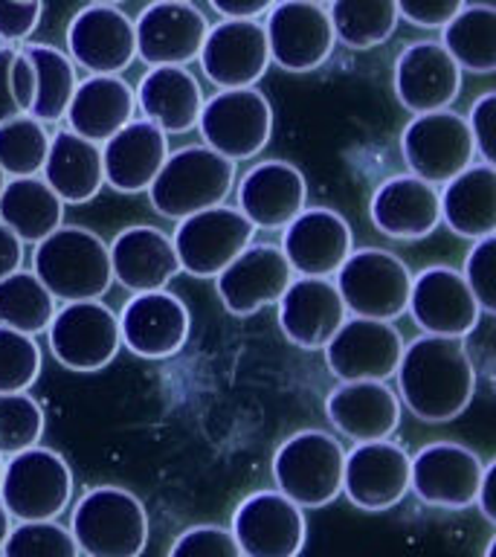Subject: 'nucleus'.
Returning <instances> with one entry per match:
<instances>
[{
    "label": "nucleus",
    "instance_id": "nucleus-1",
    "mask_svg": "<svg viewBox=\"0 0 496 557\" xmlns=\"http://www.w3.org/2000/svg\"><path fill=\"white\" fill-rule=\"evenodd\" d=\"M400 407L424 424H450L468 412L476 395V363L464 339L424 337L404 346L395 369Z\"/></svg>",
    "mask_w": 496,
    "mask_h": 557
},
{
    "label": "nucleus",
    "instance_id": "nucleus-2",
    "mask_svg": "<svg viewBox=\"0 0 496 557\" xmlns=\"http://www.w3.org/2000/svg\"><path fill=\"white\" fill-rule=\"evenodd\" d=\"M70 534L85 557H142L151 522L137 494L120 485H96L73 505Z\"/></svg>",
    "mask_w": 496,
    "mask_h": 557
},
{
    "label": "nucleus",
    "instance_id": "nucleus-3",
    "mask_svg": "<svg viewBox=\"0 0 496 557\" xmlns=\"http://www.w3.org/2000/svg\"><path fill=\"white\" fill-rule=\"evenodd\" d=\"M33 273L61 302L102 299L113 285L108 244L85 226H59L35 244Z\"/></svg>",
    "mask_w": 496,
    "mask_h": 557
},
{
    "label": "nucleus",
    "instance_id": "nucleus-4",
    "mask_svg": "<svg viewBox=\"0 0 496 557\" xmlns=\"http://www.w3.org/2000/svg\"><path fill=\"white\" fill-rule=\"evenodd\" d=\"M235 186V163L207 146H186L169 151L154 183L148 186L151 207L163 218H183L221 207Z\"/></svg>",
    "mask_w": 496,
    "mask_h": 557
},
{
    "label": "nucleus",
    "instance_id": "nucleus-5",
    "mask_svg": "<svg viewBox=\"0 0 496 557\" xmlns=\"http://www.w3.org/2000/svg\"><path fill=\"white\" fill-rule=\"evenodd\" d=\"M73 499V470L52 447L35 444L3 461L0 505L15 522L59 520Z\"/></svg>",
    "mask_w": 496,
    "mask_h": 557
},
{
    "label": "nucleus",
    "instance_id": "nucleus-6",
    "mask_svg": "<svg viewBox=\"0 0 496 557\" xmlns=\"http://www.w3.org/2000/svg\"><path fill=\"white\" fill-rule=\"evenodd\" d=\"M343 444L325 430H299L273 453V482L302 511L325 508L343 494Z\"/></svg>",
    "mask_w": 496,
    "mask_h": 557
},
{
    "label": "nucleus",
    "instance_id": "nucleus-7",
    "mask_svg": "<svg viewBox=\"0 0 496 557\" xmlns=\"http://www.w3.org/2000/svg\"><path fill=\"white\" fill-rule=\"evenodd\" d=\"M409 285H412V273L407 261L381 247L351 250L334 273V287L346 305L348 317H363V320H398L407 311Z\"/></svg>",
    "mask_w": 496,
    "mask_h": 557
},
{
    "label": "nucleus",
    "instance_id": "nucleus-8",
    "mask_svg": "<svg viewBox=\"0 0 496 557\" xmlns=\"http://www.w3.org/2000/svg\"><path fill=\"white\" fill-rule=\"evenodd\" d=\"M203 146L230 163H241L261 154L273 134V108L256 87L218 90L203 99L198 125Z\"/></svg>",
    "mask_w": 496,
    "mask_h": 557
},
{
    "label": "nucleus",
    "instance_id": "nucleus-9",
    "mask_svg": "<svg viewBox=\"0 0 496 557\" xmlns=\"http://www.w3.org/2000/svg\"><path fill=\"white\" fill-rule=\"evenodd\" d=\"M47 339L55 363L82 374L102 372L122 348L120 320L99 299L64 302L55 308L47 325Z\"/></svg>",
    "mask_w": 496,
    "mask_h": 557
},
{
    "label": "nucleus",
    "instance_id": "nucleus-10",
    "mask_svg": "<svg viewBox=\"0 0 496 557\" xmlns=\"http://www.w3.org/2000/svg\"><path fill=\"white\" fill-rule=\"evenodd\" d=\"M400 154L409 174H416L430 186H444L473 165L476 148L468 120L447 108L412 116L407 128L400 131Z\"/></svg>",
    "mask_w": 496,
    "mask_h": 557
},
{
    "label": "nucleus",
    "instance_id": "nucleus-11",
    "mask_svg": "<svg viewBox=\"0 0 496 557\" xmlns=\"http://www.w3.org/2000/svg\"><path fill=\"white\" fill-rule=\"evenodd\" d=\"M252 224L233 207H212L177 221L172 233L181 273L215 278L230 261L252 244Z\"/></svg>",
    "mask_w": 496,
    "mask_h": 557
},
{
    "label": "nucleus",
    "instance_id": "nucleus-12",
    "mask_svg": "<svg viewBox=\"0 0 496 557\" xmlns=\"http://www.w3.org/2000/svg\"><path fill=\"white\" fill-rule=\"evenodd\" d=\"M230 534L241 557H299L308 540V520L278 491H256L235 505Z\"/></svg>",
    "mask_w": 496,
    "mask_h": 557
},
{
    "label": "nucleus",
    "instance_id": "nucleus-13",
    "mask_svg": "<svg viewBox=\"0 0 496 557\" xmlns=\"http://www.w3.org/2000/svg\"><path fill=\"white\" fill-rule=\"evenodd\" d=\"M261 26L270 61L287 73H311L322 67L337 44L328 9L305 0H276Z\"/></svg>",
    "mask_w": 496,
    "mask_h": 557
},
{
    "label": "nucleus",
    "instance_id": "nucleus-14",
    "mask_svg": "<svg viewBox=\"0 0 496 557\" xmlns=\"http://www.w3.org/2000/svg\"><path fill=\"white\" fill-rule=\"evenodd\" d=\"M325 363L339 383L381 381L395 377L398 360L404 355V339L392 322L346 317L325 343Z\"/></svg>",
    "mask_w": 496,
    "mask_h": 557
},
{
    "label": "nucleus",
    "instance_id": "nucleus-15",
    "mask_svg": "<svg viewBox=\"0 0 496 557\" xmlns=\"http://www.w3.org/2000/svg\"><path fill=\"white\" fill-rule=\"evenodd\" d=\"M485 461L456 442H433L409 456V494L424 505L461 511L476 503Z\"/></svg>",
    "mask_w": 496,
    "mask_h": 557
},
{
    "label": "nucleus",
    "instance_id": "nucleus-16",
    "mask_svg": "<svg viewBox=\"0 0 496 557\" xmlns=\"http://www.w3.org/2000/svg\"><path fill=\"white\" fill-rule=\"evenodd\" d=\"M407 311L418 329L433 337L464 339L482 320L468 282L447 264H433L412 276Z\"/></svg>",
    "mask_w": 496,
    "mask_h": 557
},
{
    "label": "nucleus",
    "instance_id": "nucleus-17",
    "mask_svg": "<svg viewBox=\"0 0 496 557\" xmlns=\"http://www.w3.org/2000/svg\"><path fill=\"white\" fill-rule=\"evenodd\" d=\"M67 55L90 76H120L137 59L134 21L120 7L78 9L67 26Z\"/></svg>",
    "mask_w": 496,
    "mask_h": 557
},
{
    "label": "nucleus",
    "instance_id": "nucleus-18",
    "mask_svg": "<svg viewBox=\"0 0 496 557\" xmlns=\"http://www.w3.org/2000/svg\"><path fill=\"white\" fill-rule=\"evenodd\" d=\"M278 250L294 276L331 278L355 250L351 226L328 207H305L287 226H282Z\"/></svg>",
    "mask_w": 496,
    "mask_h": 557
},
{
    "label": "nucleus",
    "instance_id": "nucleus-19",
    "mask_svg": "<svg viewBox=\"0 0 496 557\" xmlns=\"http://www.w3.org/2000/svg\"><path fill=\"white\" fill-rule=\"evenodd\" d=\"M207 17L195 3L154 0L134 21L137 55L148 67H186L207 38Z\"/></svg>",
    "mask_w": 496,
    "mask_h": 557
},
{
    "label": "nucleus",
    "instance_id": "nucleus-20",
    "mask_svg": "<svg viewBox=\"0 0 496 557\" xmlns=\"http://www.w3.org/2000/svg\"><path fill=\"white\" fill-rule=\"evenodd\" d=\"M343 494L360 511H389L409 494V453L400 444H355L343 459Z\"/></svg>",
    "mask_w": 496,
    "mask_h": 557
},
{
    "label": "nucleus",
    "instance_id": "nucleus-21",
    "mask_svg": "<svg viewBox=\"0 0 496 557\" xmlns=\"http://www.w3.org/2000/svg\"><path fill=\"white\" fill-rule=\"evenodd\" d=\"M198 61L218 90L256 87L270 67L264 26L261 21H221L209 26Z\"/></svg>",
    "mask_w": 496,
    "mask_h": 557
},
{
    "label": "nucleus",
    "instance_id": "nucleus-22",
    "mask_svg": "<svg viewBox=\"0 0 496 557\" xmlns=\"http://www.w3.org/2000/svg\"><path fill=\"white\" fill-rule=\"evenodd\" d=\"M116 320L122 346L142 360L174 357L189 339V308L172 290L134 294Z\"/></svg>",
    "mask_w": 496,
    "mask_h": 557
},
{
    "label": "nucleus",
    "instance_id": "nucleus-23",
    "mask_svg": "<svg viewBox=\"0 0 496 557\" xmlns=\"http://www.w3.org/2000/svg\"><path fill=\"white\" fill-rule=\"evenodd\" d=\"M294 270L276 244H250L215 276L221 305L233 317H252L278 302Z\"/></svg>",
    "mask_w": 496,
    "mask_h": 557
},
{
    "label": "nucleus",
    "instance_id": "nucleus-24",
    "mask_svg": "<svg viewBox=\"0 0 496 557\" xmlns=\"http://www.w3.org/2000/svg\"><path fill=\"white\" fill-rule=\"evenodd\" d=\"M461 94V70L438 41H416L395 59V96L409 113L447 111Z\"/></svg>",
    "mask_w": 496,
    "mask_h": 557
},
{
    "label": "nucleus",
    "instance_id": "nucleus-25",
    "mask_svg": "<svg viewBox=\"0 0 496 557\" xmlns=\"http://www.w3.org/2000/svg\"><path fill=\"white\" fill-rule=\"evenodd\" d=\"M238 212L252 230H282L308 207V183L294 163L264 160L238 181Z\"/></svg>",
    "mask_w": 496,
    "mask_h": 557
},
{
    "label": "nucleus",
    "instance_id": "nucleus-26",
    "mask_svg": "<svg viewBox=\"0 0 496 557\" xmlns=\"http://www.w3.org/2000/svg\"><path fill=\"white\" fill-rule=\"evenodd\" d=\"M278 329L305 351H320L325 348L334 331L346 322L348 311L339 299L337 287L331 278H308L294 276L285 294L278 296Z\"/></svg>",
    "mask_w": 496,
    "mask_h": 557
},
{
    "label": "nucleus",
    "instance_id": "nucleus-27",
    "mask_svg": "<svg viewBox=\"0 0 496 557\" xmlns=\"http://www.w3.org/2000/svg\"><path fill=\"white\" fill-rule=\"evenodd\" d=\"M369 218L377 233L395 242H418L442 224L438 189L416 174H395L374 189Z\"/></svg>",
    "mask_w": 496,
    "mask_h": 557
},
{
    "label": "nucleus",
    "instance_id": "nucleus-28",
    "mask_svg": "<svg viewBox=\"0 0 496 557\" xmlns=\"http://www.w3.org/2000/svg\"><path fill=\"white\" fill-rule=\"evenodd\" d=\"M113 282H120L131 294H148V290H165L177 273V252H174L172 235H165L157 226H128L122 230L111 244Z\"/></svg>",
    "mask_w": 496,
    "mask_h": 557
},
{
    "label": "nucleus",
    "instance_id": "nucleus-29",
    "mask_svg": "<svg viewBox=\"0 0 496 557\" xmlns=\"http://www.w3.org/2000/svg\"><path fill=\"white\" fill-rule=\"evenodd\" d=\"M325 416L351 442H383L400 424V400L389 383H339L325 398Z\"/></svg>",
    "mask_w": 496,
    "mask_h": 557
},
{
    "label": "nucleus",
    "instance_id": "nucleus-30",
    "mask_svg": "<svg viewBox=\"0 0 496 557\" xmlns=\"http://www.w3.org/2000/svg\"><path fill=\"white\" fill-rule=\"evenodd\" d=\"M165 157H169V134L157 128L154 122L131 120L125 128L102 143L104 186L122 195L148 191Z\"/></svg>",
    "mask_w": 496,
    "mask_h": 557
},
{
    "label": "nucleus",
    "instance_id": "nucleus-31",
    "mask_svg": "<svg viewBox=\"0 0 496 557\" xmlns=\"http://www.w3.org/2000/svg\"><path fill=\"white\" fill-rule=\"evenodd\" d=\"M134 111H137V99L125 78L87 76L70 96L64 120H67V131L102 146L104 139H111L116 131L134 120Z\"/></svg>",
    "mask_w": 496,
    "mask_h": 557
},
{
    "label": "nucleus",
    "instance_id": "nucleus-32",
    "mask_svg": "<svg viewBox=\"0 0 496 557\" xmlns=\"http://www.w3.org/2000/svg\"><path fill=\"white\" fill-rule=\"evenodd\" d=\"M41 181L59 195L64 207L90 203L104 186L102 146H96L67 128L55 131L50 134Z\"/></svg>",
    "mask_w": 496,
    "mask_h": 557
},
{
    "label": "nucleus",
    "instance_id": "nucleus-33",
    "mask_svg": "<svg viewBox=\"0 0 496 557\" xmlns=\"http://www.w3.org/2000/svg\"><path fill=\"white\" fill-rule=\"evenodd\" d=\"M142 120L154 122L163 134H186L198 125L203 90L186 67H151L134 90Z\"/></svg>",
    "mask_w": 496,
    "mask_h": 557
},
{
    "label": "nucleus",
    "instance_id": "nucleus-34",
    "mask_svg": "<svg viewBox=\"0 0 496 557\" xmlns=\"http://www.w3.org/2000/svg\"><path fill=\"white\" fill-rule=\"evenodd\" d=\"M442 224L459 238H487L496 233V169L476 163L468 165L438 191Z\"/></svg>",
    "mask_w": 496,
    "mask_h": 557
},
{
    "label": "nucleus",
    "instance_id": "nucleus-35",
    "mask_svg": "<svg viewBox=\"0 0 496 557\" xmlns=\"http://www.w3.org/2000/svg\"><path fill=\"white\" fill-rule=\"evenodd\" d=\"M64 221V203L59 195L35 177H12L0 189V224L12 230L24 244H38L55 233Z\"/></svg>",
    "mask_w": 496,
    "mask_h": 557
},
{
    "label": "nucleus",
    "instance_id": "nucleus-36",
    "mask_svg": "<svg viewBox=\"0 0 496 557\" xmlns=\"http://www.w3.org/2000/svg\"><path fill=\"white\" fill-rule=\"evenodd\" d=\"M459 70L491 76L496 73V9L487 3L461 7L450 24L442 26V41Z\"/></svg>",
    "mask_w": 496,
    "mask_h": 557
},
{
    "label": "nucleus",
    "instance_id": "nucleus-37",
    "mask_svg": "<svg viewBox=\"0 0 496 557\" xmlns=\"http://www.w3.org/2000/svg\"><path fill=\"white\" fill-rule=\"evenodd\" d=\"M35 70V99L29 116L38 122H61L67 113L70 96L76 90V64L67 52L55 50L50 44H26L21 47Z\"/></svg>",
    "mask_w": 496,
    "mask_h": 557
},
{
    "label": "nucleus",
    "instance_id": "nucleus-38",
    "mask_svg": "<svg viewBox=\"0 0 496 557\" xmlns=\"http://www.w3.org/2000/svg\"><path fill=\"white\" fill-rule=\"evenodd\" d=\"M328 17L337 41L351 50L381 47L400 21L395 0H331Z\"/></svg>",
    "mask_w": 496,
    "mask_h": 557
},
{
    "label": "nucleus",
    "instance_id": "nucleus-39",
    "mask_svg": "<svg viewBox=\"0 0 496 557\" xmlns=\"http://www.w3.org/2000/svg\"><path fill=\"white\" fill-rule=\"evenodd\" d=\"M55 313V296L41 285L33 270H15L0 278V325L38 337Z\"/></svg>",
    "mask_w": 496,
    "mask_h": 557
},
{
    "label": "nucleus",
    "instance_id": "nucleus-40",
    "mask_svg": "<svg viewBox=\"0 0 496 557\" xmlns=\"http://www.w3.org/2000/svg\"><path fill=\"white\" fill-rule=\"evenodd\" d=\"M47 148H50V134L44 122L33 120L29 113L0 122V169L7 181L41 174Z\"/></svg>",
    "mask_w": 496,
    "mask_h": 557
},
{
    "label": "nucleus",
    "instance_id": "nucleus-41",
    "mask_svg": "<svg viewBox=\"0 0 496 557\" xmlns=\"http://www.w3.org/2000/svg\"><path fill=\"white\" fill-rule=\"evenodd\" d=\"M44 409L29 392H0V456L9 459L41 442Z\"/></svg>",
    "mask_w": 496,
    "mask_h": 557
},
{
    "label": "nucleus",
    "instance_id": "nucleus-42",
    "mask_svg": "<svg viewBox=\"0 0 496 557\" xmlns=\"http://www.w3.org/2000/svg\"><path fill=\"white\" fill-rule=\"evenodd\" d=\"M76 540L59 520L17 522L0 546V557H78Z\"/></svg>",
    "mask_w": 496,
    "mask_h": 557
},
{
    "label": "nucleus",
    "instance_id": "nucleus-43",
    "mask_svg": "<svg viewBox=\"0 0 496 557\" xmlns=\"http://www.w3.org/2000/svg\"><path fill=\"white\" fill-rule=\"evenodd\" d=\"M41 372L35 337L0 325V392H29Z\"/></svg>",
    "mask_w": 496,
    "mask_h": 557
},
{
    "label": "nucleus",
    "instance_id": "nucleus-44",
    "mask_svg": "<svg viewBox=\"0 0 496 557\" xmlns=\"http://www.w3.org/2000/svg\"><path fill=\"white\" fill-rule=\"evenodd\" d=\"M35 99V70L17 47H0V122L29 113Z\"/></svg>",
    "mask_w": 496,
    "mask_h": 557
},
{
    "label": "nucleus",
    "instance_id": "nucleus-45",
    "mask_svg": "<svg viewBox=\"0 0 496 557\" xmlns=\"http://www.w3.org/2000/svg\"><path fill=\"white\" fill-rule=\"evenodd\" d=\"M496 235L479 238L473 242L470 252L464 256V268H461V278L468 282L470 294L476 299L479 311L496 313Z\"/></svg>",
    "mask_w": 496,
    "mask_h": 557
},
{
    "label": "nucleus",
    "instance_id": "nucleus-46",
    "mask_svg": "<svg viewBox=\"0 0 496 557\" xmlns=\"http://www.w3.org/2000/svg\"><path fill=\"white\" fill-rule=\"evenodd\" d=\"M169 557H241V548L230 529L203 522V525H189L181 531L169 548Z\"/></svg>",
    "mask_w": 496,
    "mask_h": 557
},
{
    "label": "nucleus",
    "instance_id": "nucleus-47",
    "mask_svg": "<svg viewBox=\"0 0 496 557\" xmlns=\"http://www.w3.org/2000/svg\"><path fill=\"white\" fill-rule=\"evenodd\" d=\"M464 120L479 160L485 165H496V90H485L479 96Z\"/></svg>",
    "mask_w": 496,
    "mask_h": 557
},
{
    "label": "nucleus",
    "instance_id": "nucleus-48",
    "mask_svg": "<svg viewBox=\"0 0 496 557\" xmlns=\"http://www.w3.org/2000/svg\"><path fill=\"white\" fill-rule=\"evenodd\" d=\"M44 0H0V38L7 44L26 41L41 24Z\"/></svg>",
    "mask_w": 496,
    "mask_h": 557
},
{
    "label": "nucleus",
    "instance_id": "nucleus-49",
    "mask_svg": "<svg viewBox=\"0 0 496 557\" xmlns=\"http://www.w3.org/2000/svg\"><path fill=\"white\" fill-rule=\"evenodd\" d=\"M395 3H398V17L418 29H442L461 7H468V0H395Z\"/></svg>",
    "mask_w": 496,
    "mask_h": 557
},
{
    "label": "nucleus",
    "instance_id": "nucleus-50",
    "mask_svg": "<svg viewBox=\"0 0 496 557\" xmlns=\"http://www.w3.org/2000/svg\"><path fill=\"white\" fill-rule=\"evenodd\" d=\"M273 3L276 0H209V7L224 21H259Z\"/></svg>",
    "mask_w": 496,
    "mask_h": 557
},
{
    "label": "nucleus",
    "instance_id": "nucleus-51",
    "mask_svg": "<svg viewBox=\"0 0 496 557\" xmlns=\"http://www.w3.org/2000/svg\"><path fill=\"white\" fill-rule=\"evenodd\" d=\"M24 264V242L0 224V278L12 276Z\"/></svg>",
    "mask_w": 496,
    "mask_h": 557
},
{
    "label": "nucleus",
    "instance_id": "nucleus-52",
    "mask_svg": "<svg viewBox=\"0 0 496 557\" xmlns=\"http://www.w3.org/2000/svg\"><path fill=\"white\" fill-rule=\"evenodd\" d=\"M494 491H496V461H487L485 470H482V479H479V491H476V508L482 511L491 525L496 522V505H494Z\"/></svg>",
    "mask_w": 496,
    "mask_h": 557
},
{
    "label": "nucleus",
    "instance_id": "nucleus-53",
    "mask_svg": "<svg viewBox=\"0 0 496 557\" xmlns=\"http://www.w3.org/2000/svg\"><path fill=\"white\" fill-rule=\"evenodd\" d=\"M9 529H12V520H9V513L3 511V505H0V546H3Z\"/></svg>",
    "mask_w": 496,
    "mask_h": 557
},
{
    "label": "nucleus",
    "instance_id": "nucleus-54",
    "mask_svg": "<svg viewBox=\"0 0 496 557\" xmlns=\"http://www.w3.org/2000/svg\"><path fill=\"white\" fill-rule=\"evenodd\" d=\"M496 555V537L487 540V546H485V555L482 557H494Z\"/></svg>",
    "mask_w": 496,
    "mask_h": 557
},
{
    "label": "nucleus",
    "instance_id": "nucleus-55",
    "mask_svg": "<svg viewBox=\"0 0 496 557\" xmlns=\"http://www.w3.org/2000/svg\"><path fill=\"white\" fill-rule=\"evenodd\" d=\"M94 3H104V7H120L122 0H94Z\"/></svg>",
    "mask_w": 496,
    "mask_h": 557
},
{
    "label": "nucleus",
    "instance_id": "nucleus-56",
    "mask_svg": "<svg viewBox=\"0 0 496 557\" xmlns=\"http://www.w3.org/2000/svg\"><path fill=\"white\" fill-rule=\"evenodd\" d=\"M305 3H317V7H325V3H331V0H305Z\"/></svg>",
    "mask_w": 496,
    "mask_h": 557
},
{
    "label": "nucleus",
    "instance_id": "nucleus-57",
    "mask_svg": "<svg viewBox=\"0 0 496 557\" xmlns=\"http://www.w3.org/2000/svg\"><path fill=\"white\" fill-rule=\"evenodd\" d=\"M7 186V174H3V169H0V189Z\"/></svg>",
    "mask_w": 496,
    "mask_h": 557
},
{
    "label": "nucleus",
    "instance_id": "nucleus-58",
    "mask_svg": "<svg viewBox=\"0 0 496 557\" xmlns=\"http://www.w3.org/2000/svg\"><path fill=\"white\" fill-rule=\"evenodd\" d=\"M3 461H7V459H3V456H0V476H3Z\"/></svg>",
    "mask_w": 496,
    "mask_h": 557
},
{
    "label": "nucleus",
    "instance_id": "nucleus-59",
    "mask_svg": "<svg viewBox=\"0 0 496 557\" xmlns=\"http://www.w3.org/2000/svg\"><path fill=\"white\" fill-rule=\"evenodd\" d=\"M177 3H189V0H177Z\"/></svg>",
    "mask_w": 496,
    "mask_h": 557
}]
</instances>
